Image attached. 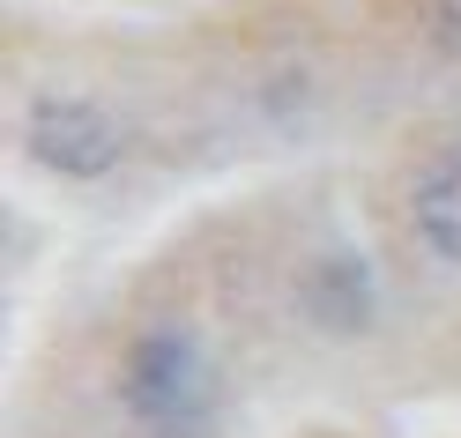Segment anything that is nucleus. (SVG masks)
Instances as JSON below:
<instances>
[{
	"label": "nucleus",
	"instance_id": "obj_1",
	"mask_svg": "<svg viewBox=\"0 0 461 438\" xmlns=\"http://www.w3.org/2000/svg\"><path fill=\"white\" fill-rule=\"evenodd\" d=\"M120 394H127V416L149 431V438H201V431H209V416H216L209 349H201L186 327H149V335H134L127 371H120Z\"/></svg>",
	"mask_w": 461,
	"mask_h": 438
},
{
	"label": "nucleus",
	"instance_id": "obj_2",
	"mask_svg": "<svg viewBox=\"0 0 461 438\" xmlns=\"http://www.w3.org/2000/svg\"><path fill=\"white\" fill-rule=\"evenodd\" d=\"M23 149L45 171H60V179H104V171L127 156V134L90 97H38L23 112Z\"/></svg>",
	"mask_w": 461,
	"mask_h": 438
},
{
	"label": "nucleus",
	"instance_id": "obj_3",
	"mask_svg": "<svg viewBox=\"0 0 461 438\" xmlns=\"http://www.w3.org/2000/svg\"><path fill=\"white\" fill-rule=\"evenodd\" d=\"M410 223H417V238L439 253V260H454V268H461V149H447V156L417 179Z\"/></svg>",
	"mask_w": 461,
	"mask_h": 438
}]
</instances>
